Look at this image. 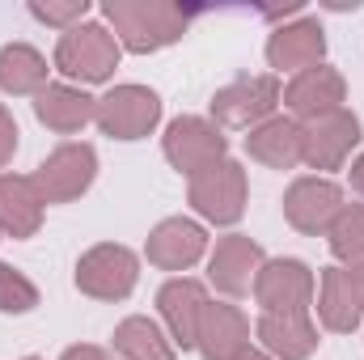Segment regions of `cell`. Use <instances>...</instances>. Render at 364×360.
<instances>
[{"instance_id":"1","label":"cell","mask_w":364,"mask_h":360,"mask_svg":"<svg viewBox=\"0 0 364 360\" xmlns=\"http://www.w3.org/2000/svg\"><path fill=\"white\" fill-rule=\"evenodd\" d=\"M191 9L170 4V0H106L102 21L119 38L123 51L132 55H153L161 47H174L191 30Z\"/></svg>"},{"instance_id":"2","label":"cell","mask_w":364,"mask_h":360,"mask_svg":"<svg viewBox=\"0 0 364 360\" xmlns=\"http://www.w3.org/2000/svg\"><path fill=\"white\" fill-rule=\"evenodd\" d=\"M119 60H123V47H119V38L110 34L106 21H81V26L64 30L60 43H55V55H51V64L68 81H81V85L110 81Z\"/></svg>"},{"instance_id":"3","label":"cell","mask_w":364,"mask_h":360,"mask_svg":"<svg viewBox=\"0 0 364 360\" xmlns=\"http://www.w3.org/2000/svg\"><path fill=\"white\" fill-rule=\"evenodd\" d=\"M186 199L195 208V216H203L208 225H237L246 216V199H250V182L242 162L225 157L208 170H199L195 179H186Z\"/></svg>"},{"instance_id":"4","label":"cell","mask_w":364,"mask_h":360,"mask_svg":"<svg viewBox=\"0 0 364 360\" xmlns=\"http://www.w3.org/2000/svg\"><path fill=\"white\" fill-rule=\"evenodd\" d=\"M279 97H284V85L275 73H255V77H237L229 81L225 90L212 93V123L225 132H250L259 123H267L275 110H279Z\"/></svg>"},{"instance_id":"5","label":"cell","mask_w":364,"mask_h":360,"mask_svg":"<svg viewBox=\"0 0 364 360\" xmlns=\"http://www.w3.org/2000/svg\"><path fill=\"white\" fill-rule=\"evenodd\" d=\"M140 280V255L123 242H97L77 259V288L93 301H127Z\"/></svg>"},{"instance_id":"6","label":"cell","mask_w":364,"mask_h":360,"mask_svg":"<svg viewBox=\"0 0 364 360\" xmlns=\"http://www.w3.org/2000/svg\"><path fill=\"white\" fill-rule=\"evenodd\" d=\"M93 123L110 140H123V144L144 140L161 123V97L149 85H114V90H106L97 97V119Z\"/></svg>"},{"instance_id":"7","label":"cell","mask_w":364,"mask_h":360,"mask_svg":"<svg viewBox=\"0 0 364 360\" xmlns=\"http://www.w3.org/2000/svg\"><path fill=\"white\" fill-rule=\"evenodd\" d=\"M161 153H166V162L178 174L195 179L199 170H208V166L229 157V136L203 115H178L166 127V136H161Z\"/></svg>"},{"instance_id":"8","label":"cell","mask_w":364,"mask_h":360,"mask_svg":"<svg viewBox=\"0 0 364 360\" xmlns=\"http://www.w3.org/2000/svg\"><path fill=\"white\" fill-rule=\"evenodd\" d=\"M356 144H360V119L348 106L301 123V166L318 170L322 179L331 170H343L352 162V149Z\"/></svg>"},{"instance_id":"9","label":"cell","mask_w":364,"mask_h":360,"mask_svg":"<svg viewBox=\"0 0 364 360\" xmlns=\"http://www.w3.org/2000/svg\"><path fill=\"white\" fill-rule=\"evenodd\" d=\"M93 179H97V149L85 144V140L55 144L38 162V170H34V182H38V191H43L47 203H73V199H81L93 186Z\"/></svg>"},{"instance_id":"10","label":"cell","mask_w":364,"mask_h":360,"mask_svg":"<svg viewBox=\"0 0 364 360\" xmlns=\"http://www.w3.org/2000/svg\"><path fill=\"white\" fill-rule=\"evenodd\" d=\"M348 195L335 179H322V174H301V179L288 182L284 191V221L305 233V238H326V229L335 225V216L343 212Z\"/></svg>"},{"instance_id":"11","label":"cell","mask_w":364,"mask_h":360,"mask_svg":"<svg viewBox=\"0 0 364 360\" xmlns=\"http://www.w3.org/2000/svg\"><path fill=\"white\" fill-rule=\"evenodd\" d=\"M343 102H348V81H343V73L331 68V64H318V68L296 73V77L284 85V97H279L284 115L296 119V123H309V119H318V115L343 110Z\"/></svg>"},{"instance_id":"12","label":"cell","mask_w":364,"mask_h":360,"mask_svg":"<svg viewBox=\"0 0 364 360\" xmlns=\"http://www.w3.org/2000/svg\"><path fill=\"white\" fill-rule=\"evenodd\" d=\"M263 263H267V255H263V246L255 238L225 233L216 242V250L208 255V280L225 297H246V292H255V280H259Z\"/></svg>"},{"instance_id":"13","label":"cell","mask_w":364,"mask_h":360,"mask_svg":"<svg viewBox=\"0 0 364 360\" xmlns=\"http://www.w3.org/2000/svg\"><path fill=\"white\" fill-rule=\"evenodd\" d=\"M326 60V30L318 17H292L267 34V64L275 73H305Z\"/></svg>"},{"instance_id":"14","label":"cell","mask_w":364,"mask_h":360,"mask_svg":"<svg viewBox=\"0 0 364 360\" xmlns=\"http://www.w3.org/2000/svg\"><path fill=\"white\" fill-rule=\"evenodd\" d=\"M208 288L191 275H174L161 284L157 292V309H161V322H166V335L170 344L191 352L195 339H199V322H203V309H208Z\"/></svg>"},{"instance_id":"15","label":"cell","mask_w":364,"mask_h":360,"mask_svg":"<svg viewBox=\"0 0 364 360\" xmlns=\"http://www.w3.org/2000/svg\"><path fill=\"white\" fill-rule=\"evenodd\" d=\"M255 301L263 314L314 309V271L305 259H267L255 280Z\"/></svg>"},{"instance_id":"16","label":"cell","mask_w":364,"mask_h":360,"mask_svg":"<svg viewBox=\"0 0 364 360\" xmlns=\"http://www.w3.org/2000/svg\"><path fill=\"white\" fill-rule=\"evenodd\" d=\"M203 255H208V229L191 216H166L144 242V259L157 271H191Z\"/></svg>"},{"instance_id":"17","label":"cell","mask_w":364,"mask_h":360,"mask_svg":"<svg viewBox=\"0 0 364 360\" xmlns=\"http://www.w3.org/2000/svg\"><path fill=\"white\" fill-rule=\"evenodd\" d=\"M255 339L272 360H309L318 352V327L309 309H279V314H259Z\"/></svg>"},{"instance_id":"18","label":"cell","mask_w":364,"mask_h":360,"mask_svg":"<svg viewBox=\"0 0 364 360\" xmlns=\"http://www.w3.org/2000/svg\"><path fill=\"white\" fill-rule=\"evenodd\" d=\"M47 199L34 174H0V238H34L43 229Z\"/></svg>"},{"instance_id":"19","label":"cell","mask_w":364,"mask_h":360,"mask_svg":"<svg viewBox=\"0 0 364 360\" xmlns=\"http://www.w3.org/2000/svg\"><path fill=\"white\" fill-rule=\"evenodd\" d=\"M34 115L47 132L55 136H77L85 132L93 119H97V97L81 90V85H68V81H51L47 90L34 97Z\"/></svg>"},{"instance_id":"20","label":"cell","mask_w":364,"mask_h":360,"mask_svg":"<svg viewBox=\"0 0 364 360\" xmlns=\"http://www.w3.org/2000/svg\"><path fill=\"white\" fill-rule=\"evenodd\" d=\"M246 348H250V318L237 305H229V301H208L195 352L203 360H233Z\"/></svg>"},{"instance_id":"21","label":"cell","mask_w":364,"mask_h":360,"mask_svg":"<svg viewBox=\"0 0 364 360\" xmlns=\"http://www.w3.org/2000/svg\"><path fill=\"white\" fill-rule=\"evenodd\" d=\"M246 153L267 170H296L301 166V123L288 115H272L267 123L250 127Z\"/></svg>"},{"instance_id":"22","label":"cell","mask_w":364,"mask_h":360,"mask_svg":"<svg viewBox=\"0 0 364 360\" xmlns=\"http://www.w3.org/2000/svg\"><path fill=\"white\" fill-rule=\"evenodd\" d=\"M318 322L335 335H352L364 322L360 301L352 292V280H348V268H322L318 275Z\"/></svg>"},{"instance_id":"23","label":"cell","mask_w":364,"mask_h":360,"mask_svg":"<svg viewBox=\"0 0 364 360\" xmlns=\"http://www.w3.org/2000/svg\"><path fill=\"white\" fill-rule=\"evenodd\" d=\"M47 55L30 43H4L0 47V93L9 97H38L47 90Z\"/></svg>"},{"instance_id":"24","label":"cell","mask_w":364,"mask_h":360,"mask_svg":"<svg viewBox=\"0 0 364 360\" xmlns=\"http://www.w3.org/2000/svg\"><path fill=\"white\" fill-rule=\"evenodd\" d=\"M110 344H114L119 360H174V352H178V348L170 344V335H166L153 318H144V314L123 318V322L114 327Z\"/></svg>"},{"instance_id":"25","label":"cell","mask_w":364,"mask_h":360,"mask_svg":"<svg viewBox=\"0 0 364 360\" xmlns=\"http://www.w3.org/2000/svg\"><path fill=\"white\" fill-rule=\"evenodd\" d=\"M326 242H331V255L343 268L364 263V203H343V212L326 229Z\"/></svg>"},{"instance_id":"26","label":"cell","mask_w":364,"mask_h":360,"mask_svg":"<svg viewBox=\"0 0 364 360\" xmlns=\"http://www.w3.org/2000/svg\"><path fill=\"white\" fill-rule=\"evenodd\" d=\"M38 309V284L13 263H0V314H34Z\"/></svg>"},{"instance_id":"27","label":"cell","mask_w":364,"mask_h":360,"mask_svg":"<svg viewBox=\"0 0 364 360\" xmlns=\"http://www.w3.org/2000/svg\"><path fill=\"white\" fill-rule=\"evenodd\" d=\"M30 17L64 34V30L90 21V0H30Z\"/></svg>"},{"instance_id":"28","label":"cell","mask_w":364,"mask_h":360,"mask_svg":"<svg viewBox=\"0 0 364 360\" xmlns=\"http://www.w3.org/2000/svg\"><path fill=\"white\" fill-rule=\"evenodd\" d=\"M17 119H13V110L9 106H0V170L13 162V153H17Z\"/></svg>"},{"instance_id":"29","label":"cell","mask_w":364,"mask_h":360,"mask_svg":"<svg viewBox=\"0 0 364 360\" xmlns=\"http://www.w3.org/2000/svg\"><path fill=\"white\" fill-rule=\"evenodd\" d=\"M60 360H114V352H106L97 344H73V348H64Z\"/></svg>"},{"instance_id":"30","label":"cell","mask_w":364,"mask_h":360,"mask_svg":"<svg viewBox=\"0 0 364 360\" xmlns=\"http://www.w3.org/2000/svg\"><path fill=\"white\" fill-rule=\"evenodd\" d=\"M348 182H352V191L364 199V153L360 157H352V170H348Z\"/></svg>"},{"instance_id":"31","label":"cell","mask_w":364,"mask_h":360,"mask_svg":"<svg viewBox=\"0 0 364 360\" xmlns=\"http://www.w3.org/2000/svg\"><path fill=\"white\" fill-rule=\"evenodd\" d=\"M348 280H352V292H356V301H360V314H364V263L348 268Z\"/></svg>"},{"instance_id":"32","label":"cell","mask_w":364,"mask_h":360,"mask_svg":"<svg viewBox=\"0 0 364 360\" xmlns=\"http://www.w3.org/2000/svg\"><path fill=\"white\" fill-rule=\"evenodd\" d=\"M233 360H272V356H267L263 348H255V344H250L246 352H237V356H233Z\"/></svg>"},{"instance_id":"33","label":"cell","mask_w":364,"mask_h":360,"mask_svg":"<svg viewBox=\"0 0 364 360\" xmlns=\"http://www.w3.org/2000/svg\"><path fill=\"white\" fill-rule=\"evenodd\" d=\"M21 360H43V356H21Z\"/></svg>"}]
</instances>
